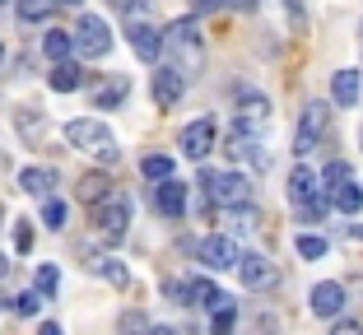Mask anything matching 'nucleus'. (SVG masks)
<instances>
[{
  "mask_svg": "<svg viewBox=\"0 0 363 335\" xmlns=\"http://www.w3.org/2000/svg\"><path fill=\"white\" fill-rule=\"evenodd\" d=\"M163 61H168V70L182 75L186 84L205 70V33H201V23H196V14L172 19L168 28H163Z\"/></svg>",
  "mask_w": 363,
  "mask_h": 335,
  "instance_id": "nucleus-1",
  "label": "nucleus"
},
{
  "mask_svg": "<svg viewBox=\"0 0 363 335\" xmlns=\"http://www.w3.org/2000/svg\"><path fill=\"white\" fill-rule=\"evenodd\" d=\"M201 186H205V195H210V205H219V210H252V200H257L252 177L238 173V168H228V173H205Z\"/></svg>",
  "mask_w": 363,
  "mask_h": 335,
  "instance_id": "nucleus-2",
  "label": "nucleus"
},
{
  "mask_svg": "<svg viewBox=\"0 0 363 335\" xmlns=\"http://www.w3.org/2000/svg\"><path fill=\"white\" fill-rule=\"evenodd\" d=\"M70 38H75V56H84V61H98V56L112 52V28H107L103 14H79Z\"/></svg>",
  "mask_w": 363,
  "mask_h": 335,
  "instance_id": "nucleus-3",
  "label": "nucleus"
},
{
  "mask_svg": "<svg viewBox=\"0 0 363 335\" xmlns=\"http://www.w3.org/2000/svg\"><path fill=\"white\" fill-rule=\"evenodd\" d=\"M94 228H98V238L103 242H121L126 238V228H130V200L121 191H112L107 200H98L94 205Z\"/></svg>",
  "mask_w": 363,
  "mask_h": 335,
  "instance_id": "nucleus-4",
  "label": "nucleus"
},
{
  "mask_svg": "<svg viewBox=\"0 0 363 335\" xmlns=\"http://www.w3.org/2000/svg\"><path fill=\"white\" fill-rule=\"evenodd\" d=\"M326 126H331V103H308V108L298 112V130H294V154H298V159H308V154L321 144Z\"/></svg>",
  "mask_w": 363,
  "mask_h": 335,
  "instance_id": "nucleus-5",
  "label": "nucleus"
},
{
  "mask_svg": "<svg viewBox=\"0 0 363 335\" xmlns=\"http://www.w3.org/2000/svg\"><path fill=\"white\" fill-rule=\"evenodd\" d=\"M238 280L252 293H270L279 284V271H275V261L261 256V251H242V256H238Z\"/></svg>",
  "mask_w": 363,
  "mask_h": 335,
  "instance_id": "nucleus-6",
  "label": "nucleus"
},
{
  "mask_svg": "<svg viewBox=\"0 0 363 335\" xmlns=\"http://www.w3.org/2000/svg\"><path fill=\"white\" fill-rule=\"evenodd\" d=\"M238 242L228 233H210V238L196 242V261H201L205 271H238Z\"/></svg>",
  "mask_w": 363,
  "mask_h": 335,
  "instance_id": "nucleus-7",
  "label": "nucleus"
},
{
  "mask_svg": "<svg viewBox=\"0 0 363 335\" xmlns=\"http://www.w3.org/2000/svg\"><path fill=\"white\" fill-rule=\"evenodd\" d=\"M214 144H219V126H214V117H196L191 126H182V154H186L191 163H205Z\"/></svg>",
  "mask_w": 363,
  "mask_h": 335,
  "instance_id": "nucleus-8",
  "label": "nucleus"
},
{
  "mask_svg": "<svg viewBox=\"0 0 363 335\" xmlns=\"http://www.w3.org/2000/svg\"><path fill=\"white\" fill-rule=\"evenodd\" d=\"M65 144L70 149H84V154H98L103 144H112V130L103 126V121H94V117H79V121H65Z\"/></svg>",
  "mask_w": 363,
  "mask_h": 335,
  "instance_id": "nucleus-9",
  "label": "nucleus"
},
{
  "mask_svg": "<svg viewBox=\"0 0 363 335\" xmlns=\"http://www.w3.org/2000/svg\"><path fill=\"white\" fill-rule=\"evenodd\" d=\"M126 38L140 61H159L163 56V28H154L150 19H126Z\"/></svg>",
  "mask_w": 363,
  "mask_h": 335,
  "instance_id": "nucleus-10",
  "label": "nucleus"
},
{
  "mask_svg": "<svg viewBox=\"0 0 363 335\" xmlns=\"http://www.w3.org/2000/svg\"><path fill=\"white\" fill-rule=\"evenodd\" d=\"M345 284L340 280H321V284H312V317H321V322H335V317L345 312Z\"/></svg>",
  "mask_w": 363,
  "mask_h": 335,
  "instance_id": "nucleus-11",
  "label": "nucleus"
},
{
  "mask_svg": "<svg viewBox=\"0 0 363 335\" xmlns=\"http://www.w3.org/2000/svg\"><path fill=\"white\" fill-rule=\"evenodd\" d=\"M150 89H154V103H159V112H172V108L182 103V93H186V79L172 75L168 65H163V70H154V75H150Z\"/></svg>",
  "mask_w": 363,
  "mask_h": 335,
  "instance_id": "nucleus-12",
  "label": "nucleus"
},
{
  "mask_svg": "<svg viewBox=\"0 0 363 335\" xmlns=\"http://www.w3.org/2000/svg\"><path fill=\"white\" fill-rule=\"evenodd\" d=\"M186 303L205 307V312H219V307H233V298H228L224 289L214 280H205V275H196V280H186Z\"/></svg>",
  "mask_w": 363,
  "mask_h": 335,
  "instance_id": "nucleus-13",
  "label": "nucleus"
},
{
  "mask_svg": "<svg viewBox=\"0 0 363 335\" xmlns=\"http://www.w3.org/2000/svg\"><path fill=\"white\" fill-rule=\"evenodd\" d=\"M154 205H159L163 219H182V215H186V182H177V177L159 182V186H154Z\"/></svg>",
  "mask_w": 363,
  "mask_h": 335,
  "instance_id": "nucleus-14",
  "label": "nucleus"
},
{
  "mask_svg": "<svg viewBox=\"0 0 363 335\" xmlns=\"http://www.w3.org/2000/svg\"><path fill=\"white\" fill-rule=\"evenodd\" d=\"M89 98H94L98 112H112V108H121V103L130 98V79L126 75H112V79H103V84H98Z\"/></svg>",
  "mask_w": 363,
  "mask_h": 335,
  "instance_id": "nucleus-15",
  "label": "nucleus"
},
{
  "mask_svg": "<svg viewBox=\"0 0 363 335\" xmlns=\"http://www.w3.org/2000/svg\"><path fill=\"white\" fill-rule=\"evenodd\" d=\"M359 93H363V75L359 70H335L331 75V103L335 108H354Z\"/></svg>",
  "mask_w": 363,
  "mask_h": 335,
  "instance_id": "nucleus-16",
  "label": "nucleus"
},
{
  "mask_svg": "<svg viewBox=\"0 0 363 335\" xmlns=\"http://www.w3.org/2000/svg\"><path fill=\"white\" fill-rule=\"evenodd\" d=\"M270 121V98L266 93H242V103H238V126L257 130Z\"/></svg>",
  "mask_w": 363,
  "mask_h": 335,
  "instance_id": "nucleus-17",
  "label": "nucleus"
},
{
  "mask_svg": "<svg viewBox=\"0 0 363 335\" xmlns=\"http://www.w3.org/2000/svg\"><path fill=\"white\" fill-rule=\"evenodd\" d=\"M47 84H52V93H79V89H84V70H79L75 61H61V65H52Z\"/></svg>",
  "mask_w": 363,
  "mask_h": 335,
  "instance_id": "nucleus-18",
  "label": "nucleus"
},
{
  "mask_svg": "<svg viewBox=\"0 0 363 335\" xmlns=\"http://www.w3.org/2000/svg\"><path fill=\"white\" fill-rule=\"evenodd\" d=\"M14 130H19V140H23V144L43 140V130H47L43 108H14Z\"/></svg>",
  "mask_w": 363,
  "mask_h": 335,
  "instance_id": "nucleus-19",
  "label": "nucleus"
},
{
  "mask_svg": "<svg viewBox=\"0 0 363 335\" xmlns=\"http://www.w3.org/2000/svg\"><path fill=\"white\" fill-rule=\"evenodd\" d=\"M52 186H56L52 168H23V173H19V191L38 195V200H52Z\"/></svg>",
  "mask_w": 363,
  "mask_h": 335,
  "instance_id": "nucleus-20",
  "label": "nucleus"
},
{
  "mask_svg": "<svg viewBox=\"0 0 363 335\" xmlns=\"http://www.w3.org/2000/svg\"><path fill=\"white\" fill-rule=\"evenodd\" d=\"M140 177H145V182H168V177H177V163H172V154H145V159H140Z\"/></svg>",
  "mask_w": 363,
  "mask_h": 335,
  "instance_id": "nucleus-21",
  "label": "nucleus"
},
{
  "mask_svg": "<svg viewBox=\"0 0 363 335\" xmlns=\"http://www.w3.org/2000/svg\"><path fill=\"white\" fill-rule=\"evenodd\" d=\"M75 195L84 200V205H98V200L112 195V177H107V173H84V177H79V186H75Z\"/></svg>",
  "mask_w": 363,
  "mask_h": 335,
  "instance_id": "nucleus-22",
  "label": "nucleus"
},
{
  "mask_svg": "<svg viewBox=\"0 0 363 335\" xmlns=\"http://www.w3.org/2000/svg\"><path fill=\"white\" fill-rule=\"evenodd\" d=\"M43 56H47V61H52V65L70 61V56H75V38H70V33H65V28H52V33H47V38H43Z\"/></svg>",
  "mask_w": 363,
  "mask_h": 335,
  "instance_id": "nucleus-23",
  "label": "nucleus"
},
{
  "mask_svg": "<svg viewBox=\"0 0 363 335\" xmlns=\"http://www.w3.org/2000/svg\"><path fill=\"white\" fill-rule=\"evenodd\" d=\"M331 205L340 210V215H359V210H363V186L350 177L345 186H335V191H331Z\"/></svg>",
  "mask_w": 363,
  "mask_h": 335,
  "instance_id": "nucleus-24",
  "label": "nucleus"
},
{
  "mask_svg": "<svg viewBox=\"0 0 363 335\" xmlns=\"http://www.w3.org/2000/svg\"><path fill=\"white\" fill-rule=\"evenodd\" d=\"M14 14H19V23H47L56 14L52 0H14Z\"/></svg>",
  "mask_w": 363,
  "mask_h": 335,
  "instance_id": "nucleus-25",
  "label": "nucleus"
},
{
  "mask_svg": "<svg viewBox=\"0 0 363 335\" xmlns=\"http://www.w3.org/2000/svg\"><path fill=\"white\" fill-rule=\"evenodd\" d=\"M350 177H354V168H350V163H345V159H331V163H326V168H321V191L331 195L335 186H345V182H350Z\"/></svg>",
  "mask_w": 363,
  "mask_h": 335,
  "instance_id": "nucleus-26",
  "label": "nucleus"
},
{
  "mask_svg": "<svg viewBox=\"0 0 363 335\" xmlns=\"http://www.w3.org/2000/svg\"><path fill=\"white\" fill-rule=\"evenodd\" d=\"M94 271L103 275V280L112 284V289H126V284H130V271H126V266H121L117 256H103V261H98V266H94Z\"/></svg>",
  "mask_w": 363,
  "mask_h": 335,
  "instance_id": "nucleus-27",
  "label": "nucleus"
},
{
  "mask_svg": "<svg viewBox=\"0 0 363 335\" xmlns=\"http://www.w3.org/2000/svg\"><path fill=\"white\" fill-rule=\"evenodd\" d=\"M294 247H298V256H303V261H321L326 251H331V242L317 238V233H298V238H294Z\"/></svg>",
  "mask_w": 363,
  "mask_h": 335,
  "instance_id": "nucleus-28",
  "label": "nucleus"
},
{
  "mask_svg": "<svg viewBox=\"0 0 363 335\" xmlns=\"http://www.w3.org/2000/svg\"><path fill=\"white\" fill-rule=\"evenodd\" d=\"M33 289L43 293V298H56V289H61V271H56V266H38V271H33Z\"/></svg>",
  "mask_w": 363,
  "mask_h": 335,
  "instance_id": "nucleus-29",
  "label": "nucleus"
},
{
  "mask_svg": "<svg viewBox=\"0 0 363 335\" xmlns=\"http://www.w3.org/2000/svg\"><path fill=\"white\" fill-rule=\"evenodd\" d=\"M43 303H47V298H43L38 289H23V293H14V312H19V317H38V312H43Z\"/></svg>",
  "mask_w": 363,
  "mask_h": 335,
  "instance_id": "nucleus-30",
  "label": "nucleus"
},
{
  "mask_svg": "<svg viewBox=\"0 0 363 335\" xmlns=\"http://www.w3.org/2000/svg\"><path fill=\"white\" fill-rule=\"evenodd\" d=\"M14 251H19V256L33 251V219H14Z\"/></svg>",
  "mask_w": 363,
  "mask_h": 335,
  "instance_id": "nucleus-31",
  "label": "nucleus"
},
{
  "mask_svg": "<svg viewBox=\"0 0 363 335\" xmlns=\"http://www.w3.org/2000/svg\"><path fill=\"white\" fill-rule=\"evenodd\" d=\"M214 322H210V335H233V326H238V312L233 307H219V312H210Z\"/></svg>",
  "mask_w": 363,
  "mask_h": 335,
  "instance_id": "nucleus-32",
  "label": "nucleus"
},
{
  "mask_svg": "<svg viewBox=\"0 0 363 335\" xmlns=\"http://www.w3.org/2000/svg\"><path fill=\"white\" fill-rule=\"evenodd\" d=\"M117 331L121 335H145V331H150V322H145V312H121Z\"/></svg>",
  "mask_w": 363,
  "mask_h": 335,
  "instance_id": "nucleus-33",
  "label": "nucleus"
},
{
  "mask_svg": "<svg viewBox=\"0 0 363 335\" xmlns=\"http://www.w3.org/2000/svg\"><path fill=\"white\" fill-rule=\"evenodd\" d=\"M43 224L47 228H65V205L61 200H43Z\"/></svg>",
  "mask_w": 363,
  "mask_h": 335,
  "instance_id": "nucleus-34",
  "label": "nucleus"
},
{
  "mask_svg": "<svg viewBox=\"0 0 363 335\" xmlns=\"http://www.w3.org/2000/svg\"><path fill=\"white\" fill-rule=\"evenodd\" d=\"M107 5H112L117 14H126V19H150V14L140 10V0H107Z\"/></svg>",
  "mask_w": 363,
  "mask_h": 335,
  "instance_id": "nucleus-35",
  "label": "nucleus"
},
{
  "mask_svg": "<svg viewBox=\"0 0 363 335\" xmlns=\"http://www.w3.org/2000/svg\"><path fill=\"white\" fill-rule=\"evenodd\" d=\"M331 335H363V326L350 322V317H335V322H331Z\"/></svg>",
  "mask_w": 363,
  "mask_h": 335,
  "instance_id": "nucleus-36",
  "label": "nucleus"
},
{
  "mask_svg": "<svg viewBox=\"0 0 363 335\" xmlns=\"http://www.w3.org/2000/svg\"><path fill=\"white\" fill-rule=\"evenodd\" d=\"M94 159H98V163H103V168H112V163H117V159H121V149H117V140H112V144H103V149H98V154H94Z\"/></svg>",
  "mask_w": 363,
  "mask_h": 335,
  "instance_id": "nucleus-37",
  "label": "nucleus"
},
{
  "mask_svg": "<svg viewBox=\"0 0 363 335\" xmlns=\"http://www.w3.org/2000/svg\"><path fill=\"white\" fill-rule=\"evenodd\" d=\"M191 5V14H210V10H224L228 0H186Z\"/></svg>",
  "mask_w": 363,
  "mask_h": 335,
  "instance_id": "nucleus-38",
  "label": "nucleus"
},
{
  "mask_svg": "<svg viewBox=\"0 0 363 335\" xmlns=\"http://www.w3.org/2000/svg\"><path fill=\"white\" fill-rule=\"evenodd\" d=\"M38 335H65V331H61L56 322H43V326H38Z\"/></svg>",
  "mask_w": 363,
  "mask_h": 335,
  "instance_id": "nucleus-39",
  "label": "nucleus"
},
{
  "mask_svg": "<svg viewBox=\"0 0 363 335\" xmlns=\"http://www.w3.org/2000/svg\"><path fill=\"white\" fill-rule=\"evenodd\" d=\"M228 5H233V10H257L261 0H228Z\"/></svg>",
  "mask_w": 363,
  "mask_h": 335,
  "instance_id": "nucleus-40",
  "label": "nucleus"
},
{
  "mask_svg": "<svg viewBox=\"0 0 363 335\" xmlns=\"http://www.w3.org/2000/svg\"><path fill=\"white\" fill-rule=\"evenodd\" d=\"M52 5H56V10H61V5H65V10H79L84 0H52Z\"/></svg>",
  "mask_w": 363,
  "mask_h": 335,
  "instance_id": "nucleus-41",
  "label": "nucleus"
},
{
  "mask_svg": "<svg viewBox=\"0 0 363 335\" xmlns=\"http://www.w3.org/2000/svg\"><path fill=\"white\" fill-rule=\"evenodd\" d=\"M145 335H177V331H172V326H150Z\"/></svg>",
  "mask_w": 363,
  "mask_h": 335,
  "instance_id": "nucleus-42",
  "label": "nucleus"
},
{
  "mask_svg": "<svg viewBox=\"0 0 363 335\" xmlns=\"http://www.w3.org/2000/svg\"><path fill=\"white\" fill-rule=\"evenodd\" d=\"M284 5H289V14H294V19L303 14V0H284Z\"/></svg>",
  "mask_w": 363,
  "mask_h": 335,
  "instance_id": "nucleus-43",
  "label": "nucleus"
},
{
  "mask_svg": "<svg viewBox=\"0 0 363 335\" xmlns=\"http://www.w3.org/2000/svg\"><path fill=\"white\" fill-rule=\"evenodd\" d=\"M5 271H10V261H5V256H0V280H5Z\"/></svg>",
  "mask_w": 363,
  "mask_h": 335,
  "instance_id": "nucleus-44",
  "label": "nucleus"
},
{
  "mask_svg": "<svg viewBox=\"0 0 363 335\" xmlns=\"http://www.w3.org/2000/svg\"><path fill=\"white\" fill-rule=\"evenodd\" d=\"M0 65H5V42H0Z\"/></svg>",
  "mask_w": 363,
  "mask_h": 335,
  "instance_id": "nucleus-45",
  "label": "nucleus"
},
{
  "mask_svg": "<svg viewBox=\"0 0 363 335\" xmlns=\"http://www.w3.org/2000/svg\"><path fill=\"white\" fill-rule=\"evenodd\" d=\"M359 144H363V126H359Z\"/></svg>",
  "mask_w": 363,
  "mask_h": 335,
  "instance_id": "nucleus-46",
  "label": "nucleus"
}]
</instances>
